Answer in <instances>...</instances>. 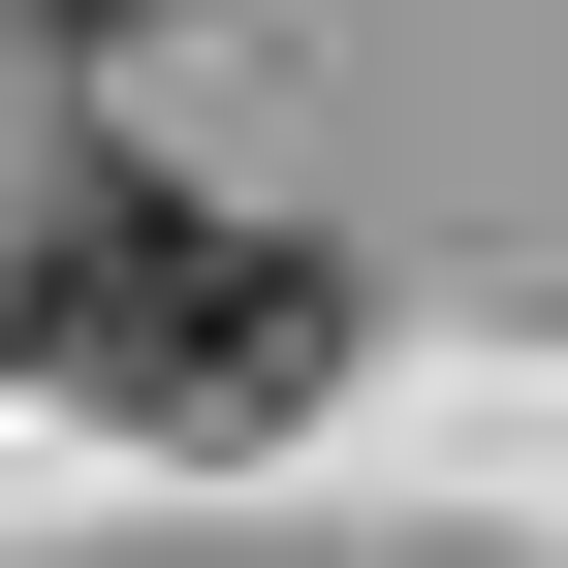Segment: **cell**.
Returning <instances> with one entry per match:
<instances>
[{
  "label": "cell",
  "instance_id": "6da1fadb",
  "mask_svg": "<svg viewBox=\"0 0 568 568\" xmlns=\"http://www.w3.org/2000/svg\"><path fill=\"white\" fill-rule=\"evenodd\" d=\"M0 316H32V379H63V410H126V443H284V410L347 379V284L284 253V222H222V190H159V159L63 190Z\"/></svg>",
  "mask_w": 568,
  "mask_h": 568
},
{
  "label": "cell",
  "instance_id": "7a4b0ae2",
  "mask_svg": "<svg viewBox=\"0 0 568 568\" xmlns=\"http://www.w3.org/2000/svg\"><path fill=\"white\" fill-rule=\"evenodd\" d=\"M32 32H190V0H32Z\"/></svg>",
  "mask_w": 568,
  "mask_h": 568
}]
</instances>
